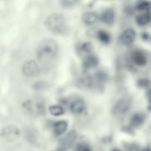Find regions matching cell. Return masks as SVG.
<instances>
[{
    "label": "cell",
    "instance_id": "cb8c5ba5",
    "mask_svg": "<svg viewBox=\"0 0 151 151\" xmlns=\"http://www.w3.org/2000/svg\"><path fill=\"white\" fill-rule=\"evenodd\" d=\"M126 151H140V146L134 142L129 143L125 146Z\"/></svg>",
    "mask_w": 151,
    "mask_h": 151
},
{
    "label": "cell",
    "instance_id": "4dcf8cb0",
    "mask_svg": "<svg viewBox=\"0 0 151 151\" xmlns=\"http://www.w3.org/2000/svg\"><path fill=\"white\" fill-rule=\"evenodd\" d=\"M59 151H62V150H59Z\"/></svg>",
    "mask_w": 151,
    "mask_h": 151
},
{
    "label": "cell",
    "instance_id": "30bf717a",
    "mask_svg": "<svg viewBox=\"0 0 151 151\" xmlns=\"http://www.w3.org/2000/svg\"><path fill=\"white\" fill-rule=\"evenodd\" d=\"M70 109L73 114H81L86 109L85 101L81 99H77L71 103Z\"/></svg>",
    "mask_w": 151,
    "mask_h": 151
},
{
    "label": "cell",
    "instance_id": "d6986e66",
    "mask_svg": "<svg viewBox=\"0 0 151 151\" xmlns=\"http://www.w3.org/2000/svg\"><path fill=\"white\" fill-rule=\"evenodd\" d=\"M136 9L140 11L151 12V2L147 1H140L136 5Z\"/></svg>",
    "mask_w": 151,
    "mask_h": 151
},
{
    "label": "cell",
    "instance_id": "9c48e42d",
    "mask_svg": "<svg viewBox=\"0 0 151 151\" xmlns=\"http://www.w3.org/2000/svg\"><path fill=\"white\" fill-rule=\"evenodd\" d=\"M100 19L102 22L106 25L113 24L115 20L114 11L111 8L104 9L101 14Z\"/></svg>",
    "mask_w": 151,
    "mask_h": 151
},
{
    "label": "cell",
    "instance_id": "8992f818",
    "mask_svg": "<svg viewBox=\"0 0 151 151\" xmlns=\"http://www.w3.org/2000/svg\"><path fill=\"white\" fill-rule=\"evenodd\" d=\"M22 73L28 77H35L40 73V67L38 63L34 60H29L22 65Z\"/></svg>",
    "mask_w": 151,
    "mask_h": 151
},
{
    "label": "cell",
    "instance_id": "9a60e30c",
    "mask_svg": "<svg viewBox=\"0 0 151 151\" xmlns=\"http://www.w3.org/2000/svg\"><path fill=\"white\" fill-rule=\"evenodd\" d=\"M77 137V134L74 131H71L68 133L61 140V145L65 149L69 148L74 142Z\"/></svg>",
    "mask_w": 151,
    "mask_h": 151
},
{
    "label": "cell",
    "instance_id": "5b68a950",
    "mask_svg": "<svg viewBox=\"0 0 151 151\" xmlns=\"http://www.w3.org/2000/svg\"><path fill=\"white\" fill-rule=\"evenodd\" d=\"M21 135L19 129L14 125H8L1 132L2 138L8 142H12L19 139Z\"/></svg>",
    "mask_w": 151,
    "mask_h": 151
},
{
    "label": "cell",
    "instance_id": "484cf974",
    "mask_svg": "<svg viewBox=\"0 0 151 151\" xmlns=\"http://www.w3.org/2000/svg\"><path fill=\"white\" fill-rule=\"evenodd\" d=\"M76 151H92V149L87 144L80 143L76 146Z\"/></svg>",
    "mask_w": 151,
    "mask_h": 151
},
{
    "label": "cell",
    "instance_id": "7c38bea8",
    "mask_svg": "<svg viewBox=\"0 0 151 151\" xmlns=\"http://www.w3.org/2000/svg\"><path fill=\"white\" fill-rule=\"evenodd\" d=\"M99 17L95 12L87 11L83 13L81 17L83 22L87 25H92L94 24L99 19Z\"/></svg>",
    "mask_w": 151,
    "mask_h": 151
},
{
    "label": "cell",
    "instance_id": "83f0119b",
    "mask_svg": "<svg viewBox=\"0 0 151 151\" xmlns=\"http://www.w3.org/2000/svg\"><path fill=\"white\" fill-rule=\"evenodd\" d=\"M147 109L150 111H151V97L149 98L148 100V104H147Z\"/></svg>",
    "mask_w": 151,
    "mask_h": 151
},
{
    "label": "cell",
    "instance_id": "ffe728a7",
    "mask_svg": "<svg viewBox=\"0 0 151 151\" xmlns=\"http://www.w3.org/2000/svg\"><path fill=\"white\" fill-rule=\"evenodd\" d=\"M78 83L83 88H90L93 86V79L89 76H84L80 78Z\"/></svg>",
    "mask_w": 151,
    "mask_h": 151
},
{
    "label": "cell",
    "instance_id": "ba28073f",
    "mask_svg": "<svg viewBox=\"0 0 151 151\" xmlns=\"http://www.w3.org/2000/svg\"><path fill=\"white\" fill-rule=\"evenodd\" d=\"M132 63L139 67L145 66L148 61L147 57L145 54L140 50H134L130 56Z\"/></svg>",
    "mask_w": 151,
    "mask_h": 151
},
{
    "label": "cell",
    "instance_id": "6da1fadb",
    "mask_svg": "<svg viewBox=\"0 0 151 151\" xmlns=\"http://www.w3.org/2000/svg\"><path fill=\"white\" fill-rule=\"evenodd\" d=\"M58 51L56 41L51 38H45L38 44L36 50V57L40 63L45 64L55 58Z\"/></svg>",
    "mask_w": 151,
    "mask_h": 151
},
{
    "label": "cell",
    "instance_id": "2e32d148",
    "mask_svg": "<svg viewBox=\"0 0 151 151\" xmlns=\"http://www.w3.org/2000/svg\"><path fill=\"white\" fill-rule=\"evenodd\" d=\"M151 21V12H145L136 17V22L140 26H144Z\"/></svg>",
    "mask_w": 151,
    "mask_h": 151
},
{
    "label": "cell",
    "instance_id": "277c9868",
    "mask_svg": "<svg viewBox=\"0 0 151 151\" xmlns=\"http://www.w3.org/2000/svg\"><path fill=\"white\" fill-rule=\"evenodd\" d=\"M132 107V100L129 97L124 96L119 99L113 106L111 112L116 116H123L126 114Z\"/></svg>",
    "mask_w": 151,
    "mask_h": 151
},
{
    "label": "cell",
    "instance_id": "ac0fdd59",
    "mask_svg": "<svg viewBox=\"0 0 151 151\" xmlns=\"http://www.w3.org/2000/svg\"><path fill=\"white\" fill-rule=\"evenodd\" d=\"M48 111L50 114L54 116H60L64 114V110L62 106L58 104L51 105L48 107Z\"/></svg>",
    "mask_w": 151,
    "mask_h": 151
},
{
    "label": "cell",
    "instance_id": "44dd1931",
    "mask_svg": "<svg viewBox=\"0 0 151 151\" xmlns=\"http://www.w3.org/2000/svg\"><path fill=\"white\" fill-rule=\"evenodd\" d=\"M107 73L102 70H99L97 71L94 75V78L96 81L99 84H103L104 83L107 79Z\"/></svg>",
    "mask_w": 151,
    "mask_h": 151
},
{
    "label": "cell",
    "instance_id": "52a82bcc",
    "mask_svg": "<svg viewBox=\"0 0 151 151\" xmlns=\"http://www.w3.org/2000/svg\"><path fill=\"white\" fill-rule=\"evenodd\" d=\"M136 35V32L133 29L127 28L120 34L119 37V41L124 45H129L135 40Z\"/></svg>",
    "mask_w": 151,
    "mask_h": 151
},
{
    "label": "cell",
    "instance_id": "8fae6325",
    "mask_svg": "<svg viewBox=\"0 0 151 151\" xmlns=\"http://www.w3.org/2000/svg\"><path fill=\"white\" fill-rule=\"evenodd\" d=\"M146 120V115L142 113H135L130 119V126L132 127H139L142 125Z\"/></svg>",
    "mask_w": 151,
    "mask_h": 151
},
{
    "label": "cell",
    "instance_id": "7a4b0ae2",
    "mask_svg": "<svg viewBox=\"0 0 151 151\" xmlns=\"http://www.w3.org/2000/svg\"><path fill=\"white\" fill-rule=\"evenodd\" d=\"M44 25L48 31L55 35H64L68 30L67 19L64 14L60 12L48 15L44 21Z\"/></svg>",
    "mask_w": 151,
    "mask_h": 151
},
{
    "label": "cell",
    "instance_id": "f1b7e54d",
    "mask_svg": "<svg viewBox=\"0 0 151 151\" xmlns=\"http://www.w3.org/2000/svg\"><path fill=\"white\" fill-rule=\"evenodd\" d=\"M140 151H151V147L149 146H147L142 149Z\"/></svg>",
    "mask_w": 151,
    "mask_h": 151
},
{
    "label": "cell",
    "instance_id": "e0dca14e",
    "mask_svg": "<svg viewBox=\"0 0 151 151\" xmlns=\"http://www.w3.org/2000/svg\"><path fill=\"white\" fill-rule=\"evenodd\" d=\"M96 36L99 40L105 44H109L111 41L110 34L106 31L100 29L96 32Z\"/></svg>",
    "mask_w": 151,
    "mask_h": 151
},
{
    "label": "cell",
    "instance_id": "5bb4252c",
    "mask_svg": "<svg viewBox=\"0 0 151 151\" xmlns=\"http://www.w3.org/2000/svg\"><path fill=\"white\" fill-rule=\"evenodd\" d=\"M68 123L64 120L55 122L53 124V132L55 136H58L64 134L67 130Z\"/></svg>",
    "mask_w": 151,
    "mask_h": 151
},
{
    "label": "cell",
    "instance_id": "603a6c76",
    "mask_svg": "<svg viewBox=\"0 0 151 151\" xmlns=\"http://www.w3.org/2000/svg\"><path fill=\"white\" fill-rule=\"evenodd\" d=\"M80 0H59L60 5L65 8H70L77 4Z\"/></svg>",
    "mask_w": 151,
    "mask_h": 151
},
{
    "label": "cell",
    "instance_id": "d4e9b609",
    "mask_svg": "<svg viewBox=\"0 0 151 151\" xmlns=\"http://www.w3.org/2000/svg\"><path fill=\"white\" fill-rule=\"evenodd\" d=\"M81 50L84 52L89 54L93 50V45L90 42H84L81 45Z\"/></svg>",
    "mask_w": 151,
    "mask_h": 151
},
{
    "label": "cell",
    "instance_id": "4fadbf2b",
    "mask_svg": "<svg viewBox=\"0 0 151 151\" xmlns=\"http://www.w3.org/2000/svg\"><path fill=\"white\" fill-rule=\"evenodd\" d=\"M99 59L96 55L89 54L84 60L83 67L84 70H89L97 67L99 64Z\"/></svg>",
    "mask_w": 151,
    "mask_h": 151
},
{
    "label": "cell",
    "instance_id": "4316f807",
    "mask_svg": "<svg viewBox=\"0 0 151 151\" xmlns=\"http://www.w3.org/2000/svg\"><path fill=\"white\" fill-rule=\"evenodd\" d=\"M142 38L143 40L147 41L149 40V35L147 32H143L142 34Z\"/></svg>",
    "mask_w": 151,
    "mask_h": 151
},
{
    "label": "cell",
    "instance_id": "7402d4cb",
    "mask_svg": "<svg viewBox=\"0 0 151 151\" xmlns=\"http://www.w3.org/2000/svg\"><path fill=\"white\" fill-rule=\"evenodd\" d=\"M137 85L140 88H149L151 86V81L147 78H140L137 81Z\"/></svg>",
    "mask_w": 151,
    "mask_h": 151
},
{
    "label": "cell",
    "instance_id": "3957f363",
    "mask_svg": "<svg viewBox=\"0 0 151 151\" xmlns=\"http://www.w3.org/2000/svg\"><path fill=\"white\" fill-rule=\"evenodd\" d=\"M24 110L29 114L42 115L45 110V103L40 97L25 101L23 104Z\"/></svg>",
    "mask_w": 151,
    "mask_h": 151
},
{
    "label": "cell",
    "instance_id": "f546056e",
    "mask_svg": "<svg viewBox=\"0 0 151 151\" xmlns=\"http://www.w3.org/2000/svg\"><path fill=\"white\" fill-rule=\"evenodd\" d=\"M111 151H121V150L119 149H118V148H114V149H112Z\"/></svg>",
    "mask_w": 151,
    "mask_h": 151
}]
</instances>
